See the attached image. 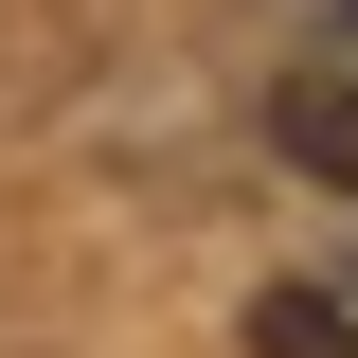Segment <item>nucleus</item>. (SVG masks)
<instances>
[{"label": "nucleus", "mask_w": 358, "mask_h": 358, "mask_svg": "<svg viewBox=\"0 0 358 358\" xmlns=\"http://www.w3.org/2000/svg\"><path fill=\"white\" fill-rule=\"evenodd\" d=\"M251 358H358V305H341V287H268V305H251Z\"/></svg>", "instance_id": "2"}, {"label": "nucleus", "mask_w": 358, "mask_h": 358, "mask_svg": "<svg viewBox=\"0 0 358 358\" xmlns=\"http://www.w3.org/2000/svg\"><path fill=\"white\" fill-rule=\"evenodd\" d=\"M268 143H287L322 197H358V72H287L268 90Z\"/></svg>", "instance_id": "1"}]
</instances>
